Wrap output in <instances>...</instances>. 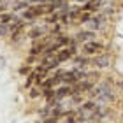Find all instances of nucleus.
Listing matches in <instances>:
<instances>
[{
	"label": "nucleus",
	"instance_id": "1",
	"mask_svg": "<svg viewBox=\"0 0 123 123\" xmlns=\"http://www.w3.org/2000/svg\"><path fill=\"white\" fill-rule=\"evenodd\" d=\"M90 63L95 67V69H107L111 65V56L107 53H98L90 60Z\"/></svg>",
	"mask_w": 123,
	"mask_h": 123
},
{
	"label": "nucleus",
	"instance_id": "2",
	"mask_svg": "<svg viewBox=\"0 0 123 123\" xmlns=\"http://www.w3.org/2000/svg\"><path fill=\"white\" fill-rule=\"evenodd\" d=\"M102 49H104V44L102 42H98V41H88L83 44V55H98V53H102Z\"/></svg>",
	"mask_w": 123,
	"mask_h": 123
},
{
	"label": "nucleus",
	"instance_id": "3",
	"mask_svg": "<svg viewBox=\"0 0 123 123\" xmlns=\"http://www.w3.org/2000/svg\"><path fill=\"white\" fill-rule=\"evenodd\" d=\"M48 33V28H46V25H35L33 23L30 26V30H28V39H32V41H41V39H44V35Z\"/></svg>",
	"mask_w": 123,
	"mask_h": 123
},
{
	"label": "nucleus",
	"instance_id": "4",
	"mask_svg": "<svg viewBox=\"0 0 123 123\" xmlns=\"http://www.w3.org/2000/svg\"><path fill=\"white\" fill-rule=\"evenodd\" d=\"M93 37H95V32L93 30H79L74 35V41L77 42V44H85V42H88V41H93Z\"/></svg>",
	"mask_w": 123,
	"mask_h": 123
},
{
	"label": "nucleus",
	"instance_id": "5",
	"mask_svg": "<svg viewBox=\"0 0 123 123\" xmlns=\"http://www.w3.org/2000/svg\"><path fill=\"white\" fill-rule=\"evenodd\" d=\"M72 95V86H69V85H62L58 86V88H55V97H56V100H63V98H67V97H70Z\"/></svg>",
	"mask_w": 123,
	"mask_h": 123
},
{
	"label": "nucleus",
	"instance_id": "6",
	"mask_svg": "<svg viewBox=\"0 0 123 123\" xmlns=\"http://www.w3.org/2000/svg\"><path fill=\"white\" fill-rule=\"evenodd\" d=\"M104 23H105V16H104V14L92 16V19L88 21V28L93 30V32H97V30H100V28L104 26Z\"/></svg>",
	"mask_w": 123,
	"mask_h": 123
},
{
	"label": "nucleus",
	"instance_id": "7",
	"mask_svg": "<svg viewBox=\"0 0 123 123\" xmlns=\"http://www.w3.org/2000/svg\"><path fill=\"white\" fill-rule=\"evenodd\" d=\"M77 81H79V77H77V74H76L74 69H72V70H65L63 76H62V83H63V85L72 86V85H76Z\"/></svg>",
	"mask_w": 123,
	"mask_h": 123
},
{
	"label": "nucleus",
	"instance_id": "8",
	"mask_svg": "<svg viewBox=\"0 0 123 123\" xmlns=\"http://www.w3.org/2000/svg\"><path fill=\"white\" fill-rule=\"evenodd\" d=\"M102 4H104V0H88L86 4L81 5V9L86 11V12H93V11L102 9Z\"/></svg>",
	"mask_w": 123,
	"mask_h": 123
},
{
	"label": "nucleus",
	"instance_id": "9",
	"mask_svg": "<svg viewBox=\"0 0 123 123\" xmlns=\"http://www.w3.org/2000/svg\"><path fill=\"white\" fill-rule=\"evenodd\" d=\"M55 42L58 44V48H65V46H69V44L72 42V37L70 35H67V33H58V35H55Z\"/></svg>",
	"mask_w": 123,
	"mask_h": 123
},
{
	"label": "nucleus",
	"instance_id": "10",
	"mask_svg": "<svg viewBox=\"0 0 123 123\" xmlns=\"http://www.w3.org/2000/svg\"><path fill=\"white\" fill-rule=\"evenodd\" d=\"M62 85V77L60 76H53V77H46L42 88H58Z\"/></svg>",
	"mask_w": 123,
	"mask_h": 123
},
{
	"label": "nucleus",
	"instance_id": "11",
	"mask_svg": "<svg viewBox=\"0 0 123 123\" xmlns=\"http://www.w3.org/2000/svg\"><path fill=\"white\" fill-rule=\"evenodd\" d=\"M72 60H74L76 67H79V69H85V67L90 63L92 58H86V55H83V56H77V55H74V56H72Z\"/></svg>",
	"mask_w": 123,
	"mask_h": 123
},
{
	"label": "nucleus",
	"instance_id": "12",
	"mask_svg": "<svg viewBox=\"0 0 123 123\" xmlns=\"http://www.w3.org/2000/svg\"><path fill=\"white\" fill-rule=\"evenodd\" d=\"M35 81H37V70L33 69V70L30 72V74L26 76V81H25V88L28 90L30 86H33V85H35Z\"/></svg>",
	"mask_w": 123,
	"mask_h": 123
},
{
	"label": "nucleus",
	"instance_id": "13",
	"mask_svg": "<svg viewBox=\"0 0 123 123\" xmlns=\"http://www.w3.org/2000/svg\"><path fill=\"white\" fill-rule=\"evenodd\" d=\"M42 97L46 102H49V100H53V98H56L55 97V88H42Z\"/></svg>",
	"mask_w": 123,
	"mask_h": 123
},
{
	"label": "nucleus",
	"instance_id": "14",
	"mask_svg": "<svg viewBox=\"0 0 123 123\" xmlns=\"http://www.w3.org/2000/svg\"><path fill=\"white\" fill-rule=\"evenodd\" d=\"M41 95H42V88L41 90H39L37 86H30L28 88V97L30 98H37V97H41Z\"/></svg>",
	"mask_w": 123,
	"mask_h": 123
},
{
	"label": "nucleus",
	"instance_id": "15",
	"mask_svg": "<svg viewBox=\"0 0 123 123\" xmlns=\"http://www.w3.org/2000/svg\"><path fill=\"white\" fill-rule=\"evenodd\" d=\"M90 19H92V14H90V12H86V11H83L81 16L77 18V21H79L81 25H88V21H90Z\"/></svg>",
	"mask_w": 123,
	"mask_h": 123
},
{
	"label": "nucleus",
	"instance_id": "16",
	"mask_svg": "<svg viewBox=\"0 0 123 123\" xmlns=\"http://www.w3.org/2000/svg\"><path fill=\"white\" fill-rule=\"evenodd\" d=\"M49 114H51V105L46 104V107H44V109H39V116H41V118L46 120V118H49Z\"/></svg>",
	"mask_w": 123,
	"mask_h": 123
},
{
	"label": "nucleus",
	"instance_id": "17",
	"mask_svg": "<svg viewBox=\"0 0 123 123\" xmlns=\"http://www.w3.org/2000/svg\"><path fill=\"white\" fill-rule=\"evenodd\" d=\"M32 70H33V69L30 67V63H25V65H21V67H19V74H21V76H28Z\"/></svg>",
	"mask_w": 123,
	"mask_h": 123
},
{
	"label": "nucleus",
	"instance_id": "18",
	"mask_svg": "<svg viewBox=\"0 0 123 123\" xmlns=\"http://www.w3.org/2000/svg\"><path fill=\"white\" fill-rule=\"evenodd\" d=\"M55 0H33L32 4H53Z\"/></svg>",
	"mask_w": 123,
	"mask_h": 123
},
{
	"label": "nucleus",
	"instance_id": "19",
	"mask_svg": "<svg viewBox=\"0 0 123 123\" xmlns=\"http://www.w3.org/2000/svg\"><path fill=\"white\" fill-rule=\"evenodd\" d=\"M46 123H58V118L56 116H49V118H46Z\"/></svg>",
	"mask_w": 123,
	"mask_h": 123
},
{
	"label": "nucleus",
	"instance_id": "20",
	"mask_svg": "<svg viewBox=\"0 0 123 123\" xmlns=\"http://www.w3.org/2000/svg\"><path fill=\"white\" fill-rule=\"evenodd\" d=\"M4 63H5V60H4V58H0V67H4Z\"/></svg>",
	"mask_w": 123,
	"mask_h": 123
},
{
	"label": "nucleus",
	"instance_id": "21",
	"mask_svg": "<svg viewBox=\"0 0 123 123\" xmlns=\"http://www.w3.org/2000/svg\"><path fill=\"white\" fill-rule=\"evenodd\" d=\"M76 2H79V4H86L88 0H76Z\"/></svg>",
	"mask_w": 123,
	"mask_h": 123
},
{
	"label": "nucleus",
	"instance_id": "22",
	"mask_svg": "<svg viewBox=\"0 0 123 123\" xmlns=\"http://www.w3.org/2000/svg\"><path fill=\"white\" fill-rule=\"evenodd\" d=\"M35 123H46V120H37Z\"/></svg>",
	"mask_w": 123,
	"mask_h": 123
},
{
	"label": "nucleus",
	"instance_id": "23",
	"mask_svg": "<svg viewBox=\"0 0 123 123\" xmlns=\"http://www.w3.org/2000/svg\"><path fill=\"white\" fill-rule=\"evenodd\" d=\"M104 2H114V0H104Z\"/></svg>",
	"mask_w": 123,
	"mask_h": 123
},
{
	"label": "nucleus",
	"instance_id": "24",
	"mask_svg": "<svg viewBox=\"0 0 123 123\" xmlns=\"http://www.w3.org/2000/svg\"><path fill=\"white\" fill-rule=\"evenodd\" d=\"M67 2H76V0H67Z\"/></svg>",
	"mask_w": 123,
	"mask_h": 123
},
{
	"label": "nucleus",
	"instance_id": "25",
	"mask_svg": "<svg viewBox=\"0 0 123 123\" xmlns=\"http://www.w3.org/2000/svg\"><path fill=\"white\" fill-rule=\"evenodd\" d=\"M11 123H16V121H11Z\"/></svg>",
	"mask_w": 123,
	"mask_h": 123
}]
</instances>
